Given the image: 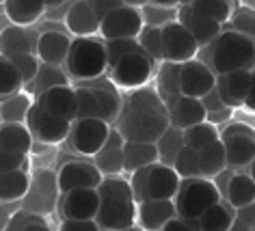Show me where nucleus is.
<instances>
[{"instance_id":"nucleus-1","label":"nucleus","mask_w":255,"mask_h":231,"mask_svg":"<svg viewBox=\"0 0 255 231\" xmlns=\"http://www.w3.org/2000/svg\"><path fill=\"white\" fill-rule=\"evenodd\" d=\"M98 190L102 203L95 221L100 229H134V223L138 221V203L132 192V184L119 175H113L102 179Z\"/></svg>"},{"instance_id":"nucleus-2","label":"nucleus","mask_w":255,"mask_h":231,"mask_svg":"<svg viewBox=\"0 0 255 231\" xmlns=\"http://www.w3.org/2000/svg\"><path fill=\"white\" fill-rule=\"evenodd\" d=\"M210 67L219 74L238 72V69H255V37H249L240 30H223L210 43Z\"/></svg>"},{"instance_id":"nucleus-3","label":"nucleus","mask_w":255,"mask_h":231,"mask_svg":"<svg viewBox=\"0 0 255 231\" xmlns=\"http://www.w3.org/2000/svg\"><path fill=\"white\" fill-rule=\"evenodd\" d=\"M108 69L106 41L93 37H76L69 48L65 72L76 80H95Z\"/></svg>"},{"instance_id":"nucleus-4","label":"nucleus","mask_w":255,"mask_h":231,"mask_svg":"<svg viewBox=\"0 0 255 231\" xmlns=\"http://www.w3.org/2000/svg\"><path fill=\"white\" fill-rule=\"evenodd\" d=\"M223 199L219 186L214 184V179L208 177H186L182 179L180 190L175 195V208L177 214L188 221H199L201 214L210 210L214 203H219Z\"/></svg>"},{"instance_id":"nucleus-5","label":"nucleus","mask_w":255,"mask_h":231,"mask_svg":"<svg viewBox=\"0 0 255 231\" xmlns=\"http://www.w3.org/2000/svg\"><path fill=\"white\" fill-rule=\"evenodd\" d=\"M117 130L124 134L126 140H136V143H158V138L169 130L171 119L167 113L156 111H128L121 108L117 119Z\"/></svg>"},{"instance_id":"nucleus-6","label":"nucleus","mask_w":255,"mask_h":231,"mask_svg":"<svg viewBox=\"0 0 255 231\" xmlns=\"http://www.w3.org/2000/svg\"><path fill=\"white\" fill-rule=\"evenodd\" d=\"M154 65L156 61L145 52V50H136V52H130L121 59L117 65L111 67V80L115 87L119 89H138V87H145L154 74Z\"/></svg>"},{"instance_id":"nucleus-7","label":"nucleus","mask_w":255,"mask_h":231,"mask_svg":"<svg viewBox=\"0 0 255 231\" xmlns=\"http://www.w3.org/2000/svg\"><path fill=\"white\" fill-rule=\"evenodd\" d=\"M111 130H113V125L100 117L76 119L74 125H72V132H69L67 143L76 153L93 158L95 153L104 147Z\"/></svg>"},{"instance_id":"nucleus-8","label":"nucleus","mask_w":255,"mask_h":231,"mask_svg":"<svg viewBox=\"0 0 255 231\" xmlns=\"http://www.w3.org/2000/svg\"><path fill=\"white\" fill-rule=\"evenodd\" d=\"M26 123L30 127V132H33L35 140L46 143V145H59L63 140L69 138L74 121L56 117V115L48 113L41 104L35 102L33 108H30V113H28V117H26Z\"/></svg>"},{"instance_id":"nucleus-9","label":"nucleus","mask_w":255,"mask_h":231,"mask_svg":"<svg viewBox=\"0 0 255 231\" xmlns=\"http://www.w3.org/2000/svg\"><path fill=\"white\" fill-rule=\"evenodd\" d=\"M143 28H145L143 11L136 7H130V4H124V7L115 9L108 15L102 17L100 35L104 37V41L121 39V37H138Z\"/></svg>"},{"instance_id":"nucleus-10","label":"nucleus","mask_w":255,"mask_h":231,"mask_svg":"<svg viewBox=\"0 0 255 231\" xmlns=\"http://www.w3.org/2000/svg\"><path fill=\"white\" fill-rule=\"evenodd\" d=\"M162 48L164 61L173 63H186L199 52V43L180 20H173L162 26Z\"/></svg>"},{"instance_id":"nucleus-11","label":"nucleus","mask_w":255,"mask_h":231,"mask_svg":"<svg viewBox=\"0 0 255 231\" xmlns=\"http://www.w3.org/2000/svg\"><path fill=\"white\" fill-rule=\"evenodd\" d=\"M102 171L95 162H85V160H69L56 173V188L61 195L78 188H98L102 184Z\"/></svg>"},{"instance_id":"nucleus-12","label":"nucleus","mask_w":255,"mask_h":231,"mask_svg":"<svg viewBox=\"0 0 255 231\" xmlns=\"http://www.w3.org/2000/svg\"><path fill=\"white\" fill-rule=\"evenodd\" d=\"M182 177L173 166L156 162L147 166L145 177V199H175Z\"/></svg>"},{"instance_id":"nucleus-13","label":"nucleus","mask_w":255,"mask_h":231,"mask_svg":"<svg viewBox=\"0 0 255 231\" xmlns=\"http://www.w3.org/2000/svg\"><path fill=\"white\" fill-rule=\"evenodd\" d=\"M37 104H41L48 113H52L61 119H78V95H76V87L72 85H56L41 91L39 98H37Z\"/></svg>"},{"instance_id":"nucleus-14","label":"nucleus","mask_w":255,"mask_h":231,"mask_svg":"<svg viewBox=\"0 0 255 231\" xmlns=\"http://www.w3.org/2000/svg\"><path fill=\"white\" fill-rule=\"evenodd\" d=\"M100 190L98 188H78L65 192L61 197V214L63 218H82V221H93L100 212Z\"/></svg>"},{"instance_id":"nucleus-15","label":"nucleus","mask_w":255,"mask_h":231,"mask_svg":"<svg viewBox=\"0 0 255 231\" xmlns=\"http://www.w3.org/2000/svg\"><path fill=\"white\" fill-rule=\"evenodd\" d=\"M216 87V72L206 63L190 59L182 63V95L203 98Z\"/></svg>"},{"instance_id":"nucleus-16","label":"nucleus","mask_w":255,"mask_h":231,"mask_svg":"<svg viewBox=\"0 0 255 231\" xmlns=\"http://www.w3.org/2000/svg\"><path fill=\"white\" fill-rule=\"evenodd\" d=\"M177 20L193 33L197 43H199V48L210 46V43L223 33V24L201 15L199 11L193 9V4H180V7H177Z\"/></svg>"},{"instance_id":"nucleus-17","label":"nucleus","mask_w":255,"mask_h":231,"mask_svg":"<svg viewBox=\"0 0 255 231\" xmlns=\"http://www.w3.org/2000/svg\"><path fill=\"white\" fill-rule=\"evenodd\" d=\"M253 72L249 69H238V72H227L216 76V89H219L223 102L232 108L245 106V100L251 91Z\"/></svg>"},{"instance_id":"nucleus-18","label":"nucleus","mask_w":255,"mask_h":231,"mask_svg":"<svg viewBox=\"0 0 255 231\" xmlns=\"http://www.w3.org/2000/svg\"><path fill=\"white\" fill-rule=\"evenodd\" d=\"M124 145L126 138L117 127H113L111 134H108V140L104 143V147L93 156L95 166L102 171L104 177H113V175H121L124 169Z\"/></svg>"},{"instance_id":"nucleus-19","label":"nucleus","mask_w":255,"mask_h":231,"mask_svg":"<svg viewBox=\"0 0 255 231\" xmlns=\"http://www.w3.org/2000/svg\"><path fill=\"white\" fill-rule=\"evenodd\" d=\"M100 17L95 15L89 0H74L65 11V26L76 37H91L100 33Z\"/></svg>"},{"instance_id":"nucleus-20","label":"nucleus","mask_w":255,"mask_h":231,"mask_svg":"<svg viewBox=\"0 0 255 231\" xmlns=\"http://www.w3.org/2000/svg\"><path fill=\"white\" fill-rule=\"evenodd\" d=\"M37 56L41 63L48 65H65L69 48H72V37H67L61 30H46L37 37Z\"/></svg>"},{"instance_id":"nucleus-21","label":"nucleus","mask_w":255,"mask_h":231,"mask_svg":"<svg viewBox=\"0 0 255 231\" xmlns=\"http://www.w3.org/2000/svg\"><path fill=\"white\" fill-rule=\"evenodd\" d=\"M169 119L171 125L186 130V127L208 121V108L203 106L201 98H190V95H180L175 104L169 106Z\"/></svg>"},{"instance_id":"nucleus-22","label":"nucleus","mask_w":255,"mask_h":231,"mask_svg":"<svg viewBox=\"0 0 255 231\" xmlns=\"http://www.w3.org/2000/svg\"><path fill=\"white\" fill-rule=\"evenodd\" d=\"M175 214V199H145L138 203V223L143 229H162Z\"/></svg>"},{"instance_id":"nucleus-23","label":"nucleus","mask_w":255,"mask_h":231,"mask_svg":"<svg viewBox=\"0 0 255 231\" xmlns=\"http://www.w3.org/2000/svg\"><path fill=\"white\" fill-rule=\"evenodd\" d=\"M48 9L46 0H4L2 11L7 20L15 26H30L37 20H41Z\"/></svg>"},{"instance_id":"nucleus-24","label":"nucleus","mask_w":255,"mask_h":231,"mask_svg":"<svg viewBox=\"0 0 255 231\" xmlns=\"http://www.w3.org/2000/svg\"><path fill=\"white\" fill-rule=\"evenodd\" d=\"M156 89L164 100L167 108L175 104V100L182 95V63L173 61H162L158 67V78H156Z\"/></svg>"},{"instance_id":"nucleus-25","label":"nucleus","mask_w":255,"mask_h":231,"mask_svg":"<svg viewBox=\"0 0 255 231\" xmlns=\"http://www.w3.org/2000/svg\"><path fill=\"white\" fill-rule=\"evenodd\" d=\"M33 145H35V136L26 121L2 123V127H0V149L30 153L33 151Z\"/></svg>"},{"instance_id":"nucleus-26","label":"nucleus","mask_w":255,"mask_h":231,"mask_svg":"<svg viewBox=\"0 0 255 231\" xmlns=\"http://www.w3.org/2000/svg\"><path fill=\"white\" fill-rule=\"evenodd\" d=\"M227 151V164L232 169H245L255 158V136L249 134H234V136L223 138Z\"/></svg>"},{"instance_id":"nucleus-27","label":"nucleus","mask_w":255,"mask_h":231,"mask_svg":"<svg viewBox=\"0 0 255 231\" xmlns=\"http://www.w3.org/2000/svg\"><path fill=\"white\" fill-rule=\"evenodd\" d=\"M158 160V147L156 143H136V140H126L124 145V169L126 173H134L143 166L156 164Z\"/></svg>"},{"instance_id":"nucleus-28","label":"nucleus","mask_w":255,"mask_h":231,"mask_svg":"<svg viewBox=\"0 0 255 231\" xmlns=\"http://www.w3.org/2000/svg\"><path fill=\"white\" fill-rule=\"evenodd\" d=\"M236 214H238V210H236L234 205L223 197L219 203H214L212 208L206 210L201 214L199 227L203 231H227V229H234Z\"/></svg>"},{"instance_id":"nucleus-29","label":"nucleus","mask_w":255,"mask_h":231,"mask_svg":"<svg viewBox=\"0 0 255 231\" xmlns=\"http://www.w3.org/2000/svg\"><path fill=\"white\" fill-rule=\"evenodd\" d=\"M37 41L33 33H28L26 26H11L2 28V39H0V48H2V56H13L22 52H35Z\"/></svg>"},{"instance_id":"nucleus-30","label":"nucleus","mask_w":255,"mask_h":231,"mask_svg":"<svg viewBox=\"0 0 255 231\" xmlns=\"http://www.w3.org/2000/svg\"><path fill=\"white\" fill-rule=\"evenodd\" d=\"M227 151H225V143L223 138L210 143L208 147L199 149V171H201V177H208V179H214L221 171L227 169Z\"/></svg>"},{"instance_id":"nucleus-31","label":"nucleus","mask_w":255,"mask_h":231,"mask_svg":"<svg viewBox=\"0 0 255 231\" xmlns=\"http://www.w3.org/2000/svg\"><path fill=\"white\" fill-rule=\"evenodd\" d=\"M225 199L236 210L253 205L255 203V179L251 177V173H234L232 182L227 186Z\"/></svg>"},{"instance_id":"nucleus-32","label":"nucleus","mask_w":255,"mask_h":231,"mask_svg":"<svg viewBox=\"0 0 255 231\" xmlns=\"http://www.w3.org/2000/svg\"><path fill=\"white\" fill-rule=\"evenodd\" d=\"M124 108L128 111H156V113H167L169 115V108L164 104V100L160 98L156 87H138V89H132L128 93V98L124 102Z\"/></svg>"},{"instance_id":"nucleus-33","label":"nucleus","mask_w":255,"mask_h":231,"mask_svg":"<svg viewBox=\"0 0 255 231\" xmlns=\"http://www.w3.org/2000/svg\"><path fill=\"white\" fill-rule=\"evenodd\" d=\"M30 188V175L26 169H17L2 173L0 177V199L2 203H13L26 197V192Z\"/></svg>"},{"instance_id":"nucleus-34","label":"nucleus","mask_w":255,"mask_h":231,"mask_svg":"<svg viewBox=\"0 0 255 231\" xmlns=\"http://www.w3.org/2000/svg\"><path fill=\"white\" fill-rule=\"evenodd\" d=\"M98 95V102H100V119L108 121V123H117L119 115H121V108H124V102H121L119 93L115 91L111 85H89Z\"/></svg>"},{"instance_id":"nucleus-35","label":"nucleus","mask_w":255,"mask_h":231,"mask_svg":"<svg viewBox=\"0 0 255 231\" xmlns=\"http://www.w3.org/2000/svg\"><path fill=\"white\" fill-rule=\"evenodd\" d=\"M33 98L28 93H13L9 98H2V108H0V117L2 123H17V121H26L30 108H33Z\"/></svg>"},{"instance_id":"nucleus-36","label":"nucleus","mask_w":255,"mask_h":231,"mask_svg":"<svg viewBox=\"0 0 255 231\" xmlns=\"http://www.w3.org/2000/svg\"><path fill=\"white\" fill-rule=\"evenodd\" d=\"M186 145L184 143V130H180V127L175 125H169V130L162 134L160 138H158V160H160L162 164H169L173 166L175 164V158L177 153L182 151V147Z\"/></svg>"},{"instance_id":"nucleus-37","label":"nucleus","mask_w":255,"mask_h":231,"mask_svg":"<svg viewBox=\"0 0 255 231\" xmlns=\"http://www.w3.org/2000/svg\"><path fill=\"white\" fill-rule=\"evenodd\" d=\"M221 138V132H219V125L210 123V121H201V123H195L184 130V143L193 149H203L208 147L210 143Z\"/></svg>"},{"instance_id":"nucleus-38","label":"nucleus","mask_w":255,"mask_h":231,"mask_svg":"<svg viewBox=\"0 0 255 231\" xmlns=\"http://www.w3.org/2000/svg\"><path fill=\"white\" fill-rule=\"evenodd\" d=\"M26 87V82L22 78V72L13 65V61L9 56L0 59V95L9 98L13 93H20Z\"/></svg>"},{"instance_id":"nucleus-39","label":"nucleus","mask_w":255,"mask_h":231,"mask_svg":"<svg viewBox=\"0 0 255 231\" xmlns=\"http://www.w3.org/2000/svg\"><path fill=\"white\" fill-rule=\"evenodd\" d=\"M2 229H20V231H50V223L46 221V216L37 214V212H30V210H22L13 214L4 223Z\"/></svg>"},{"instance_id":"nucleus-40","label":"nucleus","mask_w":255,"mask_h":231,"mask_svg":"<svg viewBox=\"0 0 255 231\" xmlns=\"http://www.w3.org/2000/svg\"><path fill=\"white\" fill-rule=\"evenodd\" d=\"M141 48L147 52L156 63L164 61V48H162V26H149L145 24V28L141 30V35L136 37Z\"/></svg>"},{"instance_id":"nucleus-41","label":"nucleus","mask_w":255,"mask_h":231,"mask_svg":"<svg viewBox=\"0 0 255 231\" xmlns=\"http://www.w3.org/2000/svg\"><path fill=\"white\" fill-rule=\"evenodd\" d=\"M190 4L201 15H206L219 24H225L232 17V4H229V0H193Z\"/></svg>"},{"instance_id":"nucleus-42","label":"nucleus","mask_w":255,"mask_h":231,"mask_svg":"<svg viewBox=\"0 0 255 231\" xmlns=\"http://www.w3.org/2000/svg\"><path fill=\"white\" fill-rule=\"evenodd\" d=\"M136 50H141V43H138L136 37H121V39H108V41H106L108 69L117 65V63L124 59L126 54L136 52Z\"/></svg>"},{"instance_id":"nucleus-43","label":"nucleus","mask_w":255,"mask_h":231,"mask_svg":"<svg viewBox=\"0 0 255 231\" xmlns=\"http://www.w3.org/2000/svg\"><path fill=\"white\" fill-rule=\"evenodd\" d=\"M173 169L180 173L182 179L199 177L201 175V171H199V151L193 149V147H188V145H184L182 151L177 153V158H175Z\"/></svg>"},{"instance_id":"nucleus-44","label":"nucleus","mask_w":255,"mask_h":231,"mask_svg":"<svg viewBox=\"0 0 255 231\" xmlns=\"http://www.w3.org/2000/svg\"><path fill=\"white\" fill-rule=\"evenodd\" d=\"M59 67L61 65H48V63H43L41 69H39V76L35 78L37 91L41 93V91H46V89H50V87H56V85H69L67 72L63 74Z\"/></svg>"},{"instance_id":"nucleus-45","label":"nucleus","mask_w":255,"mask_h":231,"mask_svg":"<svg viewBox=\"0 0 255 231\" xmlns=\"http://www.w3.org/2000/svg\"><path fill=\"white\" fill-rule=\"evenodd\" d=\"M11 61H13V65L22 72V78L26 85H30V82H35V78L39 76V69H41V59H37V56L33 52H22V54H13L9 56Z\"/></svg>"},{"instance_id":"nucleus-46","label":"nucleus","mask_w":255,"mask_h":231,"mask_svg":"<svg viewBox=\"0 0 255 231\" xmlns=\"http://www.w3.org/2000/svg\"><path fill=\"white\" fill-rule=\"evenodd\" d=\"M78 95V119L100 117V102L91 87H76Z\"/></svg>"},{"instance_id":"nucleus-47","label":"nucleus","mask_w":255,"mask_h":231,"mask_svg":"<svg viewBox=\"0 0 255 231\" xmlns=\"http://www.w3.org/2000/svg\"><path fill=\"white\" fill-rule=\"evenodd\" d=\"M145 24L149 26H164V24L177 20V9H169V7H158V4H145L141 9Z\"/></svg>"},{"instance_id":"nucleus-48","label":"nucleus","mask_w":255,"mask_h":231,"mask_svg":"<svg viewBox=\"0 0 255 231\" xmlns=\"http://www.w3.org/2000/svg\"><path fill=\"white\" fill-rule=\"evenodd\" d=\"M229 22H232L234 30H240V33H245L249 37H255V9L251 7L236 9L232 17H229Z\"/></svg>"},{"instance_id":"nucleus-49","label":"nucleus","mask_w":255,"mask_h":231,"mask_svg":"<svg viewBox=\"0 0 255 231\" xmlns=\"http://www.w3.org/2000/svg\"><path fill=\"white\" fill-rule=\"evenodd\" d=\"M0 171L9 173V171H17V169H26L28 164V153L24 151H7L0 149Z\"/></svg>"},{"instance_id":"nucleus-50","label":"nucleus","mask_w":255,"mask_h":231,"mask_svg":"<svg viewBox=\"0 0 255 231\" xmlns=\"http://www.w3.org/2000/svg\"><path fill=\"white\" fill-rule=\"evenodd\" d=\"M61 231H98L100 225L98 221H82V218H63L61 223Z\"/></svg>"},{"instance_id":"nucleus-51","label":"nucleus","mask_w":255,"mask_h":231,"mask_svg":"<svg viewBox=\"0 0 255 231\" xmlns=\"http://www.w3.org/2000/svg\"><path fill=\"white\" fill-rule=\"evenodd\" d=\"M89 4L93 7V11H95V15L100 17V22H102V17L104 15H108L111 11H115V9H119V7H124V0H89Z\"/></svg>"},{"instance_id":"nucleus-52","label":"nucleus","mask_w":255,"mask_h":231,"mask_svg":"<svg viewBox=\"0 0 255 231\" xmlns=\"http://www.w3.org/2000/svg\"><path fill=\"white\" fill-rule=\"evenodd\" d=\"M201 102H203V106L208 108V113H212V111H221V108H225L227 104L223 102V98H221V93H219V89H212L210 93H206L201 98Z\"/></svg>"},{"instance_id":"nucleus-53","label":"nucleus","mask_w":255,"mask_h":231,"mask_svg":"<svg viewBox=\"0 0 255 231\" xmlns=\"http://www.w3.org/2000/svg\"><path fill=\"white\" fill-rule=\"evenodd\" d=\"M234 134H249V136H255V130L251 125H247L245 121H238V123H229L225 125V130L221 132V138H227V136H234Z\"/></svg>"},{"instance_id":"nucleus-54","label":"nucleus","mask_w":255,"mask_h":231,"mask_svg":"<svg viewBox=\"0 0 255 231\" xmlns=\"http://www.w3.org/2000/svg\"><path fill=\"white\" fill-rule=\"evenodd\" d=\"M232 117H234V108L232 106H225V108H221V111L208 113V121L210 123H214V125H227L229 121H232Z\"/></svg>"},{"instance_id":"nucleus-55","label":"nucleus","mask_w":255,"mask_h":231,"mask_svg":"<svg viewBox=\"0 0 255 231\" xmlns=\"http://www.w3.org/2000/svg\"><path fill=\"white\" fill-rule=\"evenodd\" d=\"M234 173H236V171L232 169V166H227L225 171H221L219 175L214 177V184L219 186V190H221V195H223V197H225V192H227V186H229V182H232Z\"/></svg>"},{"instance_id":"nucleus-56","label":"nucleus","mask_w":255,"mask_h":231,"mask_svg":"<svg viewBox=\"0 0 255 231\" xmlns=\"http://www.w3.org/2000/svg\"><path fill=\"white\" fill-rule=\"evenodd\" d=\"M245 108L247 111L255 113V69H253V82H251V91H249L247 100H245Z\"/></svg>"},{"instance_id":"nucleus-57","label":"nucleus","mask_w":255,"mask_h":231,"mask_svg":"<svg viewBox=\"0 0 255 231\" xmlns=\"http://www.w3.org/2000/svg\"><path fill=\"white\" fill-rule=\"evenodd\" d=\"M151 4H158V7H169V9H177L182 4V0H149Z\"/></svg>"},{"instance_id":"nucleus-58","label":"nucleus","mask_w":255,"mask_h":231,"mask_svg":"<svg viewBox=\"0 0 255 231\" xmlns=\"http://www.w3.org/2000/svg\"><path fill=\"white\" fill-rule=\"evenodd\" d=\"M126 4H130V7H136V9H143L145 4H149V0H124Z\"/></svg>"},{"instance_id":"nucleus-59","label":"nucleus","mask_w":255,"mask_h":231,"mask_svg":"<svg viewBox=\"0 0 255 231\" xmlns=\"http://www.w3.org/2000/svg\"><path fill=\"white\" fill-rule=\"evenodd\" d=\"M46 2H48V7H61V4L69 2V0H46Z\"/></svg>"},{"instance_id":"nucleus-60","label":"nucleus","mask_w":255,"mask_h":231,"mask_svg":"<svg viewBox=\"0 0 255 231\" xmlns=\"http://www.w3.org/2000/svg\"><path fill=\"white\" fill-rule=\"evenodd\" d=\"M249 173H251V177L255 179V158H253V162L249 164Z\"/></svg>"},{"instance_id":"nucleus-61","label":"nucleus","mask_w":255,"mask_h":231,"mask_svg":"<svg viewBox=\"0 0 255 231\" xmlns=\"http://www.w3.org/2000/svg\"><path fill=\"white\" fill-rule=\"evenodd\" d=\"M190 2H193V0H182V4H190Z\"/></svg>"},{"instance_id":"nucleus-62","label":"nucleus","mask_w":255,"mask_h":231,"mask_svg":"<svg viewBox=\"0 0 255 231\" xmlns=\"http://www.w3.org/2000/svg\"><path fill=\"white\" fill-rule=\"evenodd\" d=\"M0 2H4V0H0Z\"/></svg>"}]
</instances>
